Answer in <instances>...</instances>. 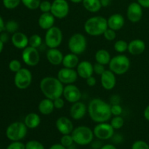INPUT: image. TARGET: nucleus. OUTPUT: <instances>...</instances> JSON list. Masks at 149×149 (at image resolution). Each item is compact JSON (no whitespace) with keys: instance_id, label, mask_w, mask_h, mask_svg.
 Instances as JSON below:
<instances>
[{"instance_id":"nucleus-41","label":"nucleus","mask_w":149,"mask_h":149,"mask_svg":"<svg viewBox=\"0 0 149 149\" xmlns=\"http://www.w3.org/2000/svg\"><path fill=\"white\" fill-rule=\"evenodd\" d=\"M131 149H149V145L144 141H136L132 143Z\"/></svg>"},{"instance_id":"nucleus-29","label":"nucleus","mask_w":149,"mask_h":149,"mask_svg":"<svg viewBox=\"0 0 149 149\" xmlns=\"http://www.w3.org/2000/svg\"><path fill=\"white\" fill-rule=\"evenodd\" d=\"M83 7L87 11L91 13H96L102 8L100 0H83Z\"/></svg>"},{"instance_id":"nucleus-19","label":"nucleus","mask_w":149,"mask_h":149,"mask_svg":"<svg viewBox=\"0 0 149 149\" xmlns=\"http://www.w3.org/2000/svg\"><path fill=\"white\" fill-rule=\"evenodd\" d=\"M76 71H77L79 77L84 79L91 77L94 74L93 63L88 61H80L76 68Z\"/></svg>"},{"instance_id":"nucleus-11","label":"nucleus","mask_w":149,"mask_h":149,"mask_svg":"<svg viewBox=\"0 0 149 149\" xmlns=\"http://www.w3.org/2000/svg\"><path fill=\"white\" fill-rule=\"evenodd\" d=\"M23 63L28 66L34 67L40 62V53L38 49L28 46L23 49L21 54Z\"/></svg>"},{"instance_id":"nucleus-53","label":"nucleus","mask_w":149,"mask_h":149,"mask_svg":"<svg viewBox=\"0 0 149 149\" xmlns=\"http://www.w3.org/2000/svg\"><path fill=\"white\" fill-rule=\"evenodd\" d=\"M143 116L148 122H149V105L148 106H146V108L144 109Z\"/></svg>"},{"instance_id":"nucleus-3","label":"nucleus","mask_w":149,"mask_h":149,"mask_svg":"<svg viewBox=\"0 0 149 149\" xmlns=\"http://www.w3.org/2000/svg\"><path fill=\"white\" fill-rule=\"evenodd\" d=\"M107 29V19L100 15L90 17L84 24V31L91 36H102Z\"/></svg>"},{"instance_id":"nucleus-21","label":"nucleus","mask_w":149,"mask_h":149,"mask_svg":"<svg viewBox=\"0 0 149 149\" xmlns=\"http://www.w3.org/2000/svg\"><path fill=\"white\" fill-rule=\"evenodd\" d=\"M107 23L108 28L117 31L121 30L125 26V19L122 15L119 13H114L109 16L107 19Z\"/></svg>"},{"instance_id":"nucleus-49","label":"nucleus","mask_w":149,"mask_h":149,"mask_svg":"<svg viewBox=\"0 0 149 149\" xmlns=\"http://www.w3.org/2000/svg\"><path fill=\"white\" fill-rule=\"evenodd\" d=\"M0 40L3 42V43H6L8 42L9 40V35L8 33L6 32H1L0 33Z\"/></svg>"},{"instance_id":"nucleus-52","label":"nucleus","mask_w":149,"mask_h":149,"mask_svg":"<svg viewBox=\"0 0 149 149\" xmlns=\"http://www.w3.org/2000/svg\"><path fill=\"white\" fill-rule=\"evenodd\" d=\"M49 149H67V148L63 146L61 143H55L51 146Z\"/></svg>"},{"instance_id":"nucleus-47","label":"nucleus","mask_w":149,"mask_h":149,"mask_svg":"<svg viewBox=\"0 0 149 149\" xmlns=\"http://www.w3.org/2000/svg\"><path fill=\"white\" fill-rule=\"evenodd\" d=\"M110 104H120V97L118 95H113L110 99Z\"/></svg>"},{"instance_id":"nucleus-18","label":"nucleus","mask_w":149,"mask_h":149,"mask_svg":"<svg viewBox=\"0 0 149 149\" xmlns=\"http://www.w3.org/2000/svg\"><path fill=\"white\" fill-rule=\"evenodd\" d=\"M87 112V106L83 102L78 101L72 103L69 110L71 117L74 120H80L85 116Z\"/></svg>"},{"instance_id":"nucleus-14","label":"nucleus","mask_w":149,"mask_h":149,"mask_svg":"<svg viewBox=\"0 0 149 149\" xmlns=\"http://www.w3.org/2000/svg\"><path fill=\"white\" fill-rule=\"evenodd\" d=\"M79 76L74 68H68L63 67L58 71L57 78L63 84H74L77 81Z\"/></svg>"},{"instance_id":"nucleus-50","label":"nucleus","mask_w":149,"mask_h":149,"mask_svg":"<svg viewBox=\"0 0 149 149\" xmlns=\"http://www.w3.org/2000/svg\"><path fill=\"white\" fill-rule=\"evenodd\" d=\"M143 8H149V0H137Z\"/></svg>"},{"instance_id":"nucleus-45","label":"nucleus","mask_w":149,"mask_h":149,"mask_svg":"<svg viewBox=\"0 0 149 149\" xmlns=\"http://www.w3.org/2000/svg\"><path fill=\"white\" fill-rule=\"evenodd\" d=\"M53 103L55 109H58V110H61L65 106V100L62 97H58V98L53 100Z\"/></svg>"},{"instance_id":"nucleus-51","label":"nucleus","mask_w":149,"mask_h":149,"mask_svg":"<svg viewBox=\"0 0 149 149\" xmlns=\"http://www.w3.org/2000/svg\"><path fill=\"white\" fill-rule=\"evenodd\" d=\"M113 138V141L114 143H119L122 142V136L120 134H116V135H113V136L112 137Z\"/></svg>"},{"instance_id":"nucleus-1","label":"nucleus","mask_w":149,"mask_h":149,"mask_svg":"<svg viewBox=\"0 0 149 149\" xmlns=\"http://www.w3.org/2000/svg\"><path fill=\"white\" fill-rule=\"evenodd\" d=\"M87 113L90 119L95 123L108 122L111 119V104L102 99H92L87 106Z\"/></svg>"},{"instance_id":"nucleus-22","label":"nucleus","mask_w":149,"mask_h":149,"mask_svg":"<svg viewBox=\"0 0 149 149\" xmlns=\"http://www.w3.org/2000/svg\"><path fill=\"white\" fill-rule=\"evenodd\" d=\"M55 17L51 13H44L38 18V25L42 30L47 31L55 25Z\"/></svg>"},{"instance_id":"nucleus-23","label":"nucleus","mask_w":149,"mask_h":149,"mask_svg":"<svg viewBox=\"0 0 149 149\" xmlns=\"http://www.w3.org/2000/svg\"><path fill=\"white\" fill-rule=\"evenodd\" d=\"M29 38L22 32L17 31L13 34L11 42L13 46L19 49H23L29 46Z\"/></svg>"},{"instance_id":"nucleus-28","label":"nucleus","mask_w":149,"mask_h":149,"mask_svg":"<svg viewBox=\"0 0 149 149\" xmlns=\"http://www.w3.org/2000/svg\"><path fill=\"white\" fill-rule=\"evenodd\" d=\"M111 58L110 52L105 49H98L95 54V59L96 63L103 64L104 65H109Z\"/></svg>"},{"instance_id":"nucleus-57","label":"nucleus","mask_w":149,"mask_h":149,"mask_svg":"<svg viewBox=\"0 0 149 149\" xmlns=\"http://www.w3.org/2000/svg\"><path fill=\"white\" fill-rule=\"evenodd\" d=\"M3 49H4V43L0 40V53L2 52Z\"/></svg>"},{"instance_id":"nucleus-13","label":"nucleus","mask_w":149,"mask_h":149,"mask_svg":"<svg viewBox=\"0 0 149 149\" xmlns=\"http://www.w3.org/2000/svg\"><path fill=\"white\" fill-rule=\"evenodd\" d=\"M63 97L70 103H74L80 101L81 97V93L79 88L74 84H67L64 86Z\"/></svg>"},{"instance_id":"nucleus-27","label":"nucleus","mask_w":149,"mask_h":149,"mask_svg":"<svg viewBox=\"0 0 149 149\" xmlns=\"http://www.w3.org/2000/svg\"><path fill=\"white\" fill-rule=\"evenodd\" d=\"M79 62V58L78 55L72 53V52H70V53L64 55L62 65L65 68H74L75 69V68H77Z\"/></svg>"},{"instance_id":"nucleus-59","label":"nucleus","mask_w":149,"mask_h":149,"mask_svg":"<svg viewBox=\"0 0 149 149\" xmlns=\"http://www.w3.org/2000/svg\"><path fill=\"white\" fill-rule=\"evenodd\" d=\"M67 149H77V148H76V146H74V144H73V145H71V146L68 147V148H67Z\"/></svg>"},{"instance_id":"nucleus-4","label":"nucleus","mask_w":149,"mask_h":149,"mask_svg":"<svg viewBox=\"0 0 149 149\" xmlns=\"http://www.w3.org/2000/svg\"><path fill=\"white\" fill-rule=\"evenodd\" d=\"M74 143L79 146H87L91 144L94 140L93 130L87 126L81 125L74 127L71 132Z\"/></svg>"},{"instance_id":"nucleus-42","label":"nucleus","mask_w":149,"mask_h":149,"mask_svg":"<svg viewBox=\"0 0 149 149\" xmlns=\"http://www.w3.org/2000/svg\"><path fill=\"white\" fill-rule=\"evenodd\" d=\"M111 112L113 116H121L123 112V109L120 104L111 105Z\"/></svg>"},{"instance_id":"nucleus-43","label":"nucleus","mask_w":149,"mask_h":149,"mask_svg":"<svg viewBox=\"0 0 149 149\" xmlns=\"http://www.w3.org/2000/svg\"><path fill=\"white\" fill-rule=\"evenodd\" d=\"M93 71L94 73L97 75L100 76L105 71H106V68H105V65L103 64L98 63H96L93 65Z\"/></svg>"},{"instance_id":"nucleus-17","label":"nucleus","mask_w":149,"mask_h":149,"mask_svg":"<svg viewBox=\"0 0 149 149\" xmlns=\"http://www.w3.org/2000/svg\"><path fill=\"white\" fill-rule=\"evenodd\" d=\"M116 74L111 70H106L100 76V84L102 87L106 90H112L116 84Z\"/></svg>"},{"instance_id":"nucleus-30","label":"nucleus","mask_w":149,"mask_h":149,"mask_svg":"<svg viewBox=\"0 0 149 149\" xmlns=\"http://www.w3.org/2000/svg\"><path fill=\"white\" fill-rule=\"evenodd\" d=\"M113 49L119 54H124L128 49V43L125 40L119 39L115 42L113 45Z\"/></svg>"},{"instance_id":"nucleus-56","label":"nucleus","mask_w":149,"mask_h":149,"mask_svg":"<svg viewBox=\"0 0 149 149\" xmlns=\"http://www.w3.org/2000/svg\"><path fill=\"white\" fill-rule=\"evenodd\" d=\"M102 7H107L111 4V0H100Z\"/></svg>"},{"instance_id":"nucleus-54","label":"nucleus","mask_w":149,"mask_h":149,"mask_svg":"<svg viewBox=\"0 0 149 149\" xmlns=\"http://www.w3.org/2000/svg\"><path fill=\"white\" fill-rule=\"evenodd\" d=\"M4 30H5V23H4L2 17L0 15V33L4 31Z\"/></svg>"},{"instance_id":"nucleus-2","label":"nucleus","mask_w":149,"mask_h":149,"mask_svg":"<svg viewBox=\"0 0 149 149\" xmlns=\"http://www.w3.org/2000/svg\"><path fill=\"white\" fill-rule=\"evenodd\" d=\"M63 85L57 77H45L40 81L39 88L45 97L53 100L63 97Z\"/></svg>"},{"instance_id":"nucleus-55","label":"nucleus","mask_w":149,"mask_h":149,"mask_svg":"<svg viewBox=\"0 0 149 149\" xmlns=\"http://www.w3.org/2000/svg\"><path fill=\"white\" fill-rule=\"evenodd\" d=\"M100 149H117L116 147L113 144H106V145H103V146L100 148Z\"/></svg>"},{"instance_id":"nucleus-6","label":"nucleus","mask_w":149,"mask_h":149,"mask_svg":"<svg viewBox=\"0 0 149 149\" xmlns=\"http://www.w3.org/2000/svg\"><path fill=\"white\" fill-rule=\"evenodd\" d=\"M28 127L24 122H15L10 124L6 130V136L11 141H20L26 138Z\"/></svg>"},{"instance_id":"nucleus-37","label":"nucleus","mask_w":149,"mask_h":149,"mask_svg":"<svg viewBox=\"0 0 149 149\" xmlns=\"http://www.w3.org/2000/svg\"><path fill=\"white\" fill-rule=\"evenodd\" d=\"M4 7L8 10H13L18 7L21 0H2Z\"/></svg>"},{"instance_id":"nucleus-10","label":"nucleus","mask_w":149,"mask_h":149,"mask_svg":"<svg viewBox=\"0 0 149 149\" xmlns=\"http://www.w3.org/2000/svg\"><path fill=\"white\" fill-rule=\"evenodd\" d=\"M115 130L109 122L97 123L93 129L95 137L100 141H107L111 139L114 135Z\"/></svg>"},{"instance_id":"nucleus-31","label":"nucleus","mask_w":149,"mask_h":149,"mask_svg":"<svg viewBox=\"0 0 149 149\" xmlns=\"http://www.w3.org/2000/svg\"><path fill=\"white\" fill-rule=\"evenodd\" d=\"M42 42H43V39H42V36L37 33H34L29 37V46L38 49L42 46Z\"/></svg>"},{"instance_id":"nucleus-24","label":"nucleus","mask_w":149,"mask_h":149,"mask_svg":"<svg viewBox=\"0 0 149 149\" xmlns=\"http://www.w3.org/2000/svg\"><path fill=\"white\" fill-rule=\"evenodd\" d=\"M146 49V43L140 39H135L128 43V52L132 55H139Z\"/></svg>"},{"instance_id":"nucleus-26","label":"nucleus","mask_w":149,"mask_h":149,"mask_svg":"<svg viewBox=\"0 0 149 149\" xmlns=\"http://www.w3.org/2000/svg\"><path fill=\"white\" fill-rule=\"evenodd\" d=\"M24 124L27 127L28 129H36L41 124V117L38 113L31 112L29 113L25 116Z\"/></svg>"},{"instance_id":"nucleus-39","label":"nucleus","mask_w":149,"mask_h":149,"mask_svg":"<svg viewBox=\"0 0 149 149\" xmlns=\"http://www.w3.org/2000/svg\"><path fill=\"white\" fill-rule=\"evenodd\" d=\"M104 36V38L106 39V40L109 41V42H112V41L115 40L116 38V31L113 30V29H111L109 28H108L106 29V31L104 32L103 35Z\"/></svg>"},{"instance_id":"nucleus-38","label":"nucleus","mask_w":149,"mask_h":149,"mask_svg":"<svg viewBox=\"0 0 149 149\" xmlns=\"http://www.w3.org/2000/svg\"><path fill=\"white\" fill-rule=\"evenodd\" d=\"M22 68V64L18 60H12L9 63V69L13 73H16Z\"/></svg>"},{"instance_id":"nucleus-33","label":"nucleus","mask_w":149,"mask_h":149,"mask_svg":"<svg viewBox=\"0 0 149 149\" xmlns=\"http://www.w3.org/2000/svg\"><path fill=\"white\" fill-rule=\"evenodd\" d=\"M21 2L29 10H34L39 9L41 0H21Z\"/></svg>"},{"instance_id":"nucleus-34","label":"nucleus","mask_w":149,"mask_h":149,"mask_svg":"<svg viewBox=\"0 0 149 149\" xmlns=\"http://www.w3.org/2000/svg\"><path fill=\"white\" fill-rule=\"evenodd\" d=\"M19 28V25L15 20H9L5 24V31L7 32V33H14L15 32L17 31Z\"/></svg>"},{"instance_id":"nucleus-12","label":"nucleus","mask_w":149,"mask_h":149,"mask_svg":"<svg viewBox=\"0 0 149 149\" xmlns=\"http://www.w3.org/2000/svg\"><path fill=\"white\" fill-rule=\"evenodd\" d=\"M70 11L69 4L66 0H54L52 2L50 13L57 19H63Z\"/></svg>"},{"instance_id":"nucleus-20","label":"nucleus","mask_w":149,"mask_h":149,"mask_svg":"<svg viewBox=\"0 0 149 149\" xmlns=\"http://www.w3.org/2000/svg\"><path fill=\"white\" fill-rule=\"evenodd\" d=\"M63 57V54L58 48H49L46 52L47 60L52 65L62 64Z\"/></svg>"},{"instance_id":"nucleus-58","label":"nucleus","mask_w":149,"mask_h":149,"mask_svg":"<svg viewBox=\"0 0 149 149\" xmlns=\"http://www.w3.org/2000/svg\"><path fill=\"white\" fill-rule=\"evenodd\" d=\"M72 3H74V4H79V3L82 2L83 0H70Z\"/></svg>"},{"instance_id":"nucleus-25","label":"nucleus","mask_w":149,"mask_h":149,"mask_svg":"<svg viewBox=\"0 0 149 149\" xmlns=\"http://www.w3.org/2000/svg\"><path fill=\"white\" fill-rule=\"evenodd\" d=\"M53 100L49 98L42 99L38 104V111L39 113L45 116H48L53 113L55 110Z\"/></svg>"},{"instance_id":"nucleus-5","label":"nucleus","mask_w":149,"mask_h":149,"mask_svg":"<svg viewBox=\"0 0 149 149\" xmlns=\"http://www.w3.org/2000/svg\"><path fill=\"white\" fill-rule=\"evenodd\" d=\"M109 68L116 75H123L129 71L130 61L127 55L119 54L112 57L109 64Z\"/></svg>"},{"instance_id":"nucleus-32","label":"nucleus","mask_w":149,"mask_h":149,"mask_svg":"<svg viewBox=\"0 0 149 149\" xmlns=\"http://www.w3.org/2000/svg\"><path fill=\"white\" fill-rule=\"evenodd\" d=\"M110 124L115 130H117L123 127L125 125V120L122 116H116L111 119Z\"/></svg>"},{"instance_id":"nucleus-44","label":"nucleus","mask_w":149,"mask_h":149,"mask_svg":"<svg viewBox=\"0 0 149 149\" xmlns=\"http://www.w3.org/2000/svg\"><path fill=\"white\" fill-rule=\"evenodd\" d=\"M7 149H26V145L20 141H13Z\"/></svg>"},{"instance_id":"nucleus-48","label":"nucleus","mask_w":149,"mask_h":149,"mask_svg":"<svg viewBox=\"0 0 149 149\" xmlns=\"http://www.w3.org/2000/svg\"><path fill=\"white\" fill-rule=\"evenodd\" d=\"M91 146L93 149H100L103 145L100 140H98V141H93L91 143Z\"/></svg>"},{"instance_id":"nucleus-8","label":"nucleus","mask_w":149,"mask_h":149,"mask_svg":"<svg viewBox=\"0 0 149 149\" xmlns=\"http://www.w3.org/2000/svg\"><path fill=\"white\" fill-rule=\"evenodd\" d=\"M63 39V32L58 26H54L53 27L46 31L45 42L48 48H58L62 43Z\"/></svg>"},{"instance_id":"nucleus-46","label":"nucleus","mask_w":149,"mask_h":149,"mask_svg":"<svg viewBox=\"0 0 149 149\" xmlns=\"http://www.w3.org/2000/svg\"><path fill=\"white\" fill-rule=\"evenodd\" d=\"M86 83H87V86L90 87H95V86L96 85V84H97V79H96V78L95 77H93V76H91V77H88L87 79H86Z\"/></svg>"},{"instance_id":"nucleus-9","label":"nucleus","mask_w":149,"mask_h":149,"mask_svg":"<svg viewBox=\"0 0 149 149\" xmlns=\"http://www.w3.org/2000/svg\"><path fill=\"white\" fill-rule=\"evenodd\" d=\"M32 79V73L30 70L26 68H22L15 74V85L19 90H26L31 84Z\"/></svg>"},{"instance_id":"nucleus-36","label":"nucleus","mask_w":149,"mask_h":149,"mask_svg":"<svg viewBox=\"0 0 149 149\" xmlns=\"http://www.w3.org/2000/svg\"><path fill=\"white\" fill-rule=\"evenodd\" d=\"M60 143L62 144L65 148H68V147L73 145L74 143V141L71 134H69V135H62V137L61 138V141H60Z\"/></svg>"},{"instance_id":"nucleus-40","label":"nucleus","mask_w":149,"mask_h":149,"mask_svg":"<svg viewBox=\"0 0 149 149\" xmlns=\"http://www.w3.org/2000/svg\"><path fill=\"white\" fill-rule=\"evenodd\" d=\"M51 7H52V3L47 0H45V1H41L39 9L42 13H50Z\"/></svg>"},{"instance_id":"nucleus-7","label":"nucleus","mask_w":149,"mask_h":149,"mask_svg":"<svg viewBox=\"0 0 149 149\" xmlns=\"http://www.w3.org/2000/svg\"><path fill=\"white\" fill-rule=\"evenodd\" d=\"M87 47V41L85 36L81 33H75L69 38L68 47L70 52L79 55L85 52Z\"/></svg>"},{"instance_id":"nucleus-16","label":"nucleus","mask_w":149,"mask_h":149,"mask_svg":"<svg viewBox=\"0 0 149 149\" xmlns=\"http://www.w3.org/2000/svg\"><path fill=\"white\" fill-rule=\"evenodd\" d=\"M55 127L61 135L71 134L74 129L72 121L66 116H61L58 118L55 122Z\"/></svg>"},{"instance_id":"nucleus-15","label":"nucleus","mask_w":149,"mask_h":149,"mask_svg":"<svg viewBox=\"0 0 149 149\" xmlns=\"http://www.w3.org/2000/svg\"><path fill=\"white\" fill-rule=\"evenodd\" d=\"M143 11V7L138 1L130 3L127 10V17L130 22L137 23L142 19Z\"/></svg>"},{"instance_id":"nucleus-35","label":"nucleus","mask_w":149,"mask_h":149,"mask_svg":"<svg viewBox=\"0 0 149 149\" xmlns=\"http://www.w3.org/2000/svg\"><path fill=\"white\" fill-rule=\"evenodd\" d=\"M26 149H45V146L36 140H31L26 144Z\"/></svg>"}]
</instances>
